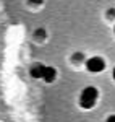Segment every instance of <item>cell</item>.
<instances>
[{
    "label": "cell",
    "instance_id": "cell-1",
    "mask_svg": "<svg viewBox=\"0 0 115 122\" xmlns=\"http://www.w3.org/2000/svg\"><path fill=\"white\" fill-rule=\"evenodd\" d=\"M97 96H99L97 88H94V86H86V88L81 91V96H79V106L84 107V109L94 107Z\"/></svg>",
    "mask_w": 115,
    "mask_h": 122
},
{
    "label": "cell",
    "instance_id": "cell-2",
    "mask_svg": "<svg viewBox=\"0 0 115 122\" xmlns=\"http://www.w3.org/2000/svg\"><path fill=\"white\" fill-rule=\"evenodd\" d=\"M86 68L92 73H99L106 68V62H104L102 57H91L86 60Z\"/></svg>",
    "mask_w": 115,
    "mask_h": 122
},
{
    "label": "cell",
    "instance_id": "cell-3",
    "mask_svg": "<svg viewBox=\"0 0 115 122\" xmlns=\"http://www.w3.org/2000/svg\"><path fill=\"white\" fill-rule=\"evenodd\" d=\"M57 76V70L54 67H44V72H42V78L47 81V83H52Z\"/></svg>",
    "mask_w": 115,
    "mask_h": 122
},
{
    "label": "cell",
    "instance_id": "cell-4",
    "mask_svg": "<svg viewBox=\"0 0 115 122\" xmlns=\"http://www.w3.org/2000/svg\"><path fill=\"white\" fill-rule=\"evenodd\" d=\"M44 67L42 64H34V65L31 67V70H29V73L32 78H42V72H44Z\"/></svg>",
    "mask_w": 115,
    "mask_h": 122
},
{
    "label": "cell",
    "instance_id": "cell-5",
    "mask_svg": "<svg viewBox=\"0 0 115 122\" xmlns=\"http://www.w3.org/2000/svg\"><path fill=\"white\" fill-rule=\"evenodd\" d=\"M36 34H37V38H44V36H46V31H44V29H37Z\"/></svg>",
    "mask_w": 115,
    "mask_h": 122
},
{
    "label": "cell",
    "instance_id": "cell-6",
    "mask_svg": "<svg viewBox=\"0 0 115 122\" xmlns=\"http://www.w3.org/2000/svg\"><path fill=\"white\" fill-rule=\"evenodd\" d=\"M107 16H109V18H115V8L109 10V11H107Z\"/></svg>",
    "mask_w": 115,
    "mask_h": 122
},
{
    "label": "cell",
    "instance_id": "cell-7",
    "mask_svg": "<svg viewBox=\"0 0 115 122\" xmlns=\"http://www.w3.org/2000/svg\"><path fill=\"white\" fill-rule=\"evenodd\" d=\"M81 59H83L81 54H75V56H73V60H76V62H81Z\"/></svg>",
    "mask_w": 115,
    "mask_h": 122
},
{
    "label": "cell",
    "instance_id": "cell-8",
    "mask_svg": "<svg viewBox=\"0 0 115 122\" xmlns=\"http://www.w3.org/2000/svg\"><path fill=\"white\" fill-rule=\"evenodd\" d=\"M29 3H34V5H39V3H42V0H29Z\"/></svg>",
    "mask_w": 115,
    "mask_h": 122
},
{
    "label": "cell",
    "instance_id": "cell-9",
    "mask_svg": "<svg viewBox=\"0 0 115 122\" xmlns=\"http://www.w3.org/2000/svg\"><path fill=\"white\" fill-rule=\"evenodd\" d=\"M107 122H115V116H109L107 117Z\"/></svg>",
    "mask_w": 115,
    "mask_h": 122
},
{
    "label": "cell",
    "instance_id": "cell-10",
    "mask_svg": "<svg viewBox=\"0 0 115 122\" xmlns=\"http://www.w3.org/2000/svg\"><path fill=\"white\" fill-rule=\"evenodd\" d=\"M112 76H114V80H115V68H114V72H112Z\"/></svg>",
    "mask_w": 115,
    "mask_h": 122
}]
</instances>
